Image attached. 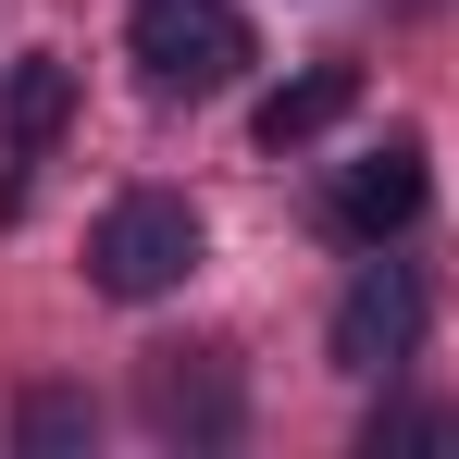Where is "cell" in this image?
<instances>
[{
	"label": "cell",
	"instance_id": "277c9868",
	"mask_svg": "<svg viewBox=\"0 0 459 459\" xmlns=\"http://www.w3.org/2000/svg\"><path fill=\"white\" fill-rule=\"evenodd\" d=\"M410 212H422V137H385L373 161H348V174H335V236L385 248Z\"/></svg>",
	"mask_w": 459,
	"mask_h": 459
},
{
	"label": "cell",
	"instance_id": "3957f363",
	"mask_svg": "<svg viewBox=\"0 0 459 459\" xmlns=\"http://www.w3.org/2000/svg\"><path fill=\"white\" fill-rule=\"evenodd\" d=\"M410 348H422V273L410 261H360L348 299H335V360L348 373H397Z\"/></svg>",
	"mask_w": 459,
	"mask_h": 459
},
{
	"label": "cell",
	"instance_id": "8992f818",
	"mask_svg": "<svg viewBox=\"0 0 459 459\" xmlns=\"http://www.w3.org/2000/svg\"><path fill=\"white\" fill-rule=\"evenodd\" d=\"M348 100H360V75H348V63H310V75H286L273 100H261V150H310L323 125H348Z\"/></svg>",
	"mask_w": 459,
	"mask_h": 459
},
{
	"label": "cell",
	"instance_id": "9c48e42d",
	"mask_svg": "<svg viewBox=\"0 0 459 459\" xmlns=\"http://www.w3.org/2000/svg\"><path fill=\"white\" fill-rule=\"evenodd\" d=\"M385 447H459V422L447 410H373V459Z\"/></svg>",
	"mask_w": 459,
	"mask_h": 459
},
{
	"label": "cell",
	"instance_id": "5b68a950",
	"mask_svg": "<svg viewBox=\"0 0 459 459\" xmlns=\"http://www.w3.org/2000/svg\"><path fill=\"white\" fill-rule=\"evenodd\" d=\"M137 397H150L161 435H236V373H224V348H161Z\"/></svg>",
	"mask_w": 459,
	"mask_h": 459
},
{
	"label": "cell",
	"instance_id": "6da1fadb",
	"mask_svg": "<svg viewBox=\"0 0 459 459\" xmlns=\"http://www.w3.org/2000/svg\"><path fill=\"white\" fill-rule=\"evenodd\" d=\"M125 50H137V75L161 100H212V87L248 75V13L236 0H137Z\"/></svg>",
	"mask_w": 459,
	"mask_h": 459
},
{
	"label": "cell",
	"instance_id": "52a82bcc",
	"mask_svg": "<svg viewBox=\"0 0 459 459\" xmlns=\"http://www.w3.org/2000/svg\"><path fill=\"white\" fill-rule=\"evenodd\" d=\"M50 125H63V63L38 50V63H13V87H0V137H13V150H38Z\"/></svg>",
	"mask_w": 459,
	"mask_h": 459
},
{
	"label": "cell",
	"instance_id": "ba28073f",
	"mask_svg": "<svg viewBox=\"0 0 459 459\" xmlns=\"http://www.w3.org/2000/svg\"><path fill=\"white\" fill-rule=\"evenodd\" d=\"M13 435H25V447H87V397L75 385H38V397L13 410Z\"/></svg>",
	"mask_w": 459,
	"mask_h": 459
},
{
	"label": "cell",
	"instance_id": "7a4b0ae2",
	"mask_svg": "<svg viewBox=\"0 0 459 459\" xmlns=\"http://www.w3.org/2000/svg\"><path fill=\"white\" fill-rule=\"evenodd\" d=\"M87 273H100V299H174V286L199 273V212H186L174 186L112 199L100 236H87Z\"/></svg>",
	"mask_w": 459,
	"mask_h": 459
}]
</instances>
